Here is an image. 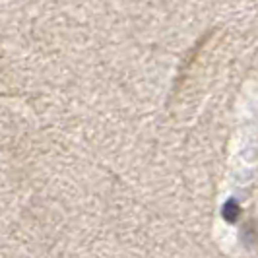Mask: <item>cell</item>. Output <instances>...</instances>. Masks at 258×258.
<instances>
[{
  "label": "cell",
  "mask_w": 258,
  "mask_h": 258,
  "mask_svg": "<svg viewBox=\"0 0 258 258\" xmlns=\"http://www.w3.org/2000/svg\"><path fill=\"white\" fill-rule=\"evenodd\" d=\"M239 214H241V210L235 202H227L223 206V218L227 221H235V218H239Z\"/></svg>",
  "instance_id": "obj_1"
}]
</instances>
